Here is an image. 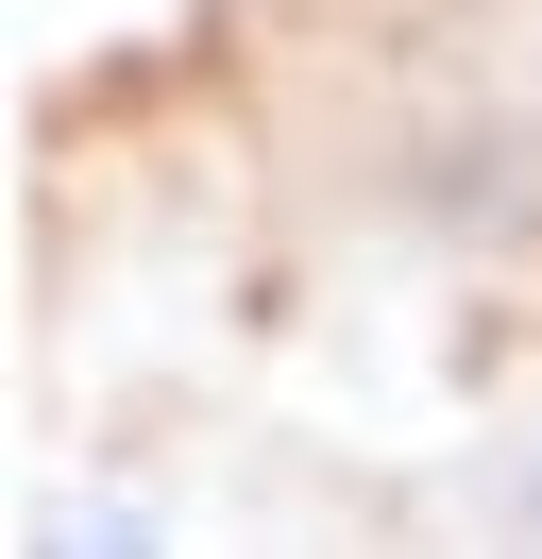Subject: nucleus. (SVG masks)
Instances as JSON below:
<instances>
[{
	"label": "nucleus",
	"instance_id": "1",
	"mask_svg": "<svg viewBox=\"0 0 542 559\" xmlns=\"http://www.w3.org/2000/svg\"><path fill=\"white\" fill-rule=\"evenodd\" d=\"M424 543L440 559H542V390H508V407L424 475Z\"/></svg>",
	"mask_w": 542,
	"mask_h": 559
},
{
	"label": "nucleus",
	"instance_id": "2",
	"mask_svg": "<svg viewBox=\"0 0 542 559\" xmlns=\"http://www.w3.org/2000/svg\"><path fill=\"white\" fill-rule=\"evenodd\" d=\"M17 559H187V509L153 475H51L17 491Z\"/></svg>",
	"mask_w": 542,
	"mask_h": 559
},
{
	"label": "nucleus",
	"instance_id": "3",
	"mask_svg": "<svg viewBox=\"0 0 542 559\" xmlns=\"http://www.w3.org/2000/svg\"><path fill=\"white\" fill-rule=\"evenodd\" d=\"M526 103H542V0H526Z\"/></svg>",
	"mask_w": 542,
	"mask_h": 559
}]
</instances>
